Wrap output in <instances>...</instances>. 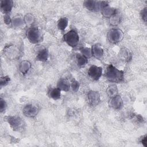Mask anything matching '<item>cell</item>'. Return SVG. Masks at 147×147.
Here are the masks:
<instances>
[{
    "label": "cell",
    "mask_w": 147,
    "mask_h": 147,
    "mask_svg": "<svg viewBox=\"0 0 147 147\" xmlns=\"http://www.w3.org/2000/svg\"><path fill=\"white\" fill-rule=\"evenodd\" d=\"M68 24V19L67 17H61L57 22V28L60 30H64Z\"/></svg>",
    "instance_id": "44dd1931"
},
{
    "label": "cell",
    "mask_w": 147,
    "mask_h": 147,
    "mask_svg": "<svg viewBox=\"0 0 147 147\" xmlns=\"http://www.w3.org/2000/svg\"><path fill=\"white\" fill-rule=\"evenodd\" d=\"M26 37L32 44H37L42 40V34L38 28L32 26L28 29L26 33Z\"/></svg>",
    "instance_id": "3957f363"
},
{
    "label": "cell",
    "mask_w": 147,
    "mask_h": 147,
    "mask_svg": "<svg viewBox=\"0 0 147 147\" xmlns=\"http://www.w3.org/2000/svg\"><path fill=\"white\" fill-rule=\"evenodd\" d=\"M49 56V52L48 49L43 48L38 51L37 54L36 59L37 61L41 62H45L48 60Z\"/></svg>",
    "instance_id": "9a60e30c"
},
{
    "label": "cell",
    "mask_w": 147,
    "mask_h": 147,
    "mask_svg": "<svg viewBox=\"0 0 147 147\" xmlns=\"http://www.w3.org/2000/svg\"><path fill=\"white\" fill-rule=\"evenodd\" d=\"M84 7L88 10L91 11H101L103 8L109 5L107 1H97L92 0H87L84 1Z\"/></svg>",
    "instance_id": "277c9868"
},
{
    "label": "cell",
    "mask_w": 147,
    "mask_h": 147,
    "mask_svg": "<svg viewBox=\"0 0 147 147\" xmlns=\"http://www.w3.org/2000/svg\"><path fill=\"white\" fill-rule=\"evenodd\" d=\"M30 68H31V64L28 60L22 61L20 63L19 65L20 71L24 75L26 74L29 71V69H30Z\"/></svg>",
    "instance_id": "ac0fdd59"
},
{
    "label": "cell",
    "mask_w": 147,
    "mask_h": 147,
    "mask_svg": "<svg viewBox=\"0 0 147 147\" xmlns=\"http://www.w3.org/2000/svg\"><path fill=\"white\" fill-rule=\"evenodd\" d=\"M102 71L103 69L102 67L92 65L88 70V75L92 80H98L101 77Z\"/></svg>",
    "instance_id": "52a82bcc"
},
{
    "label": "cell",
    "mask_w": 147,
    "mask_h": 147,
    "mask_svg": "<svg viewBox=\"0 0 147 147\" xmlns=\"http://www.w3.org/2000/svg\"><path fill=\"white\" fill-rule=\"evenodd\" d=\"M71 84L69 82L64 78H61L59 80L57 83V87L61 91H68L70 89Z\"/></svg>",
    "instance_id": "5bb4252c"
},
{
    "label": "cell",
    "mask_w": 147,
    "mask_h": 147,
    "mask_svg": "<svg viewBox=\"0 0 147 147\" xmlns=\"http://www.w3.org/2000/svg\"><path fill=\"white\" fill-rule=\"evenodd\" d=\"M7 107V103L6 101L3 99L2 98H1L0 99V110L1 112L2 113L3 111H5Z\"/></svg>",
    "instance_id": "4316f807"
},
{
    "label": "cell",
    "mask_w": 147,
    "mask_h": 147,
    "mask_svg": "<svg viewBox=\"0 0 147 147\" xmlns=\"http://www.w3.org/2000/svg\"><path fill=\"white\" fill-rule=\"evenodd\" d=\"M34 18L33 15H32V14H26V15L25 16L24 18V22L26 23V24H30L33 23V21H34Z\"/></svg>",
    "instance_id": "cb8c5ba5"
},
{
    "label": "cell",
    "mask_w": 147,
    "mask_h": 147,
    "mask_svg": "<svg viewBox=\"0 0 147 147\" xmlns=\"http://www.w3.org/2000/svg\"><path fill=\"white\" fill-rule=\"evenodd\" d=\"M118 90L115 84L109 85L106 90L107 94L110 98L118 95Z\"/></svg>",
    "instance_id": "d6986e66"
},
{
    "label": "cell",
    "mask_w": 147,
    "mask_h": 147,
    "mask_svg": "<svg viewBox=\"0 0 147 147\" xmlns=\"http://www.w3.org/2000/svg\"><path fill=\"white\" fill-rule=\"evenodd\" d=\"M4 53L9 59H15L19 56V49L15 45H9L5 48Z\"/></svg>",
    "instance_id": "9c48e42d"
},
{
    "label": "cell",
    "mask_w": 147,
    "mask_h": 147,
    "mask_svg": "<svg viewBox=\"0 0 147 147\" xmlns=\"http://www.w3.org/2000/svg\"><path fill=\"white\" fill-rule=\"evenodd\" d=\"M116 15L114 16L113 17H112L111 18V21H110V23L111 24H113V25H117L119 23L120 21H119V17L118 16H117Z\"/></svg>",
    "instance_id": "83f0119b"
},
{
    "label": "cell",
    "mask_w": 147,
    "mask_h": 147,
    "mask_svg": "<svg viewBox=\"0 0 147 147\" xmlns=\"http://www.w3.org/2000/svg\"><path fill=\"white\" fill-rule=\"evenodd\" d=\"M63 40L71 47H75L79 41L78 33L74 30H71L65 33L63 36Z\"/></svg>",
    "instance_id": "5b68a950"
},
{
    "label": "cell",
    "mask_w": 147,
    "mask_h": 147,
    "mask_svg": "<svg viewBox=\"0 0 147 147\" xmlns=\"http://www.w3.org/2000/svg\"><path fill=\"white\" fill-rule=\"evenodd\" d=\"M80 87V84L78 81L76 80H74L72 81V83L71 84V87L72 90V91L75 92H76L78 91Z\"/></svg>",
    "instance_id": "603a6c76"
},
{
    "label": "cell",
    "mask_w": 147,
    "mask_h": 147,
    "mask_svg": "<svg viewBox=\"0 0 147 147\" xmlns=\"http://www.w3.org/2000/svg\"><path fill=\"white\" fill-rule=\"evenodd\" d=\"M101 13L104 17L111 18L112 17L117 14V10L116 9L110 7L109 5H107L102 9Z\"/></svg>",
    "instance_id": "4fadbf2b"
},
{
    "label": "cell",
    "mask_w": 147,
    "mask_h": 147,
    "mask_svg": "<svg viewBox=\"0 0 147 147\" xmlns=\"http://www.w3.org/2000/svg\"><path fill=\"white\" fill-rule=\"evenodd\" d=\"M22 111L25 116L29 118H33L37 115L38 109L37 106L33 105L28 104L24 107Z\"/></svg>",
    "instance_id": "30bf717a"
},
{
    "label": "cell",
    "mask_w": 147,
    "mask_h": 147,
    "mask_svg": "<svg viewBox=\"0 0 147 147\" xmlns=\"http://www.w3.org/2000/svg\"><path fill=\"white\" fill-rule=\"evenodd\" d=\"M3 21H4L5 24H6V25L10 24L11 22V20L10 16L9 14H5V16L3 17Z\"/></svg>",
    "instance_id": "f546056e"
},
{
    "label": "cell",
    "mask_w": 147,
    "mask_h": 147,
    "mask_svg": "<svg viewBox=\"0 0 147 147\" xmlns=\"http://www.w3.org/2000/svg\"><path fill=\"white\" fill-rule=\"evenodd\" d=\"M107 37L109 41L112 44H117L123 37V32L119 29H111L109 30Z\"/></svg>",
    "instance_id": "8992f818"
},
{
    "label": "cell",
    "mask_w": 147,
    "mask_h": 147,
    "mask_svg": "<svg viewBox=\"0 0 147 147\" xmlns=\"http://www.w3.org/2000/svg\"><path fill=\"white\" fill-rule=\"evenodd\" d=\"M4 119L9 124L11 128L16 131H21L25 127V123L23 119L17 115H7Z\"/></svg>",
    "instance_id": "7a4b0ae2"
},
{
    "label": "cell",
    "mask_w": 147,
    "mask_h": 147,
    "mask_svg": "<svg viewBox=\"0 0 147 147\" xmlns=\"http://www.w3.org/2000/svg\"><path fill=\"white\" fill-rule=\"evenodd\" d=\"M48 95L54 100L59 99L61 98V90L57 87L51 88L48 91Z\"/></svg>",
    "instance_id": "e0dca14e"
},
{
    "label": "cell",
    "mask_w": 147,
    "mask_h": 147,
    "mask_svg": "<svg viewBox=\"0 0 147 147\" xmlns=\"http://www.w3.org/2000/svg\"><path fill=\"white\" fill-rule=\"evenodd\" d=\"M10 80V79L8 76H5L1 77V80H0L1 87L6 86L9 83Z\"/></svg>",
    "instance_id": "d4e9b609"
},
{
    "label": "cell",
    "mask_w": 147,
    "mask_h": 147,
    "mask_svg": "<svg viewBox=\"0 0 147 147\" xmlns=\"http://www.w3.org/2000/svg\"><path fill=\"white\" fill-rule=\"evenodd\" d=\"M91 49L92 56H94L96 58H99L102 57L103 55L104 51L103 48L96 44L93 45L91 47Z\"/></svg>",
    "instance_id": "2e32d148"
},
{
    "label": "cell",
    "mask_w": 147,
    "mask_h": 147,
    "mask_svg": "<svg viewBox=\"0 0 147 147\" xmlns=\"http://www.w3.org/2000/svg\"><path fill=\"white\" fill-rule=\"evenodd\" d=\"M147 140H146V135H144V136L142 137L141 138V142L142 143V144L146 147L147 146Z\"/></svg>",
    "instance_id": "4dcf8cb0"
},
{
    "label": "cell",
    "mask_w": 147,
    "mask_h": 147,
    "mask_svg": "<svg viewBox=\"0 0 147 147\" xmlns=\"http://www.w3.org/2000/svg\"><path fill=\"white\" fill-rule=\"evenodd\" d=\"M87 99L89 104L92 106H97L101 101L98 91L91 90L87 94Z\"/></svg>",
    "instance_id": "ba28073f"
},
{
    "label": "cell",
    "mask_w": 147,
    "mask_h": 147,
    "mask_svg": "<svg viewBox=\"0 0 147 147\" xmlns=\"http://www.w3.org/2000/svg\"><path fill=\"white\" fill-rule=\"evenodd\" d=\"M140 15H141V17L142 19V20L144 21L145 23L146 22V20H147V7H145L144 8L141 13H140Z\"/></svg>",
    "instance_id": "484cf974"
},
{
    "label": "cell",
    "mask_w": 147,
    "mask_h": 147,
    "mask_svg": "<svg viewBox=\"0 0 147 147\" xmlns=\"http://www.w3.org/2000/svg\"><path fill=\"white\" fill-rule=\"evenodd\" d=\"M13 6L14 3L11 0H2L1 1V11L5 14H8L11 11Z\"/></svg>",
    "instance_id": "7c38bea8"
},
{
    "label": "cell",
    "mask_w": 147,
    "mask_h": 147,
    "mask_svg": "<svg viewBox=\"0 0 147 147\" xmlns=\"http://www.w3.org/2000/svg\"><path fill=\"white\" fill-rule=\"evenodd\" d=\"M106 79L112 83H121L124 80V72L119 70L112 64L107 66L105 71Z\"/></svg>",
    "instance_id": "6da1fadb"
},
{
    "label": "cell",
    "mask_w": 147,
    "mask_h": 147,
    "mask_svg": "<svg viewBox=\"0 0 147 147\" xmlns=\"http://www.w3.org/2000/svg\"><path fill=\"white\" fill-rule=\"evenodd\" d=\"M80 52L82 55H83L84 57H86L87 59L90 58L92 56L91 49L90 48H87V47L82 48V49H80Z\"/></svg>",
    "instance_id": "7402d4cb"
},
{
    "label": "cell",
    "mask_w": 147,
    "mask_h": 147,
    "mask_svg": "<svg viewBox=\"0 0 147 147\" xmlns=\"http://www.w3.org/2000/svg\"><path fill=\"white\" fill-rule=\"evenodd\" d=\"M76 63L79 67H83L88 62V59L82 55L81 53H77L76 55Z\"/></svg>",
    "instance_id": "ffe728a7"
},
{
    "label": "cell",
    "mask_w": 147,
    "mask_h": 147,
    "mask_svg": "<svg viewBox=\"0 0 147 147\" xmlns=\"http://www.w3.org/2000/svg\"><path fill=\"white\" fill-rule=\"evenodd\" d=\"M23 23V20L20 18H15L13 20V25L18 27L20 26Z\"/></svg>",
    "instance_id": "f1b7e54d"
},
{
    "label": "cell",
    "mask_w": 147,
    "mask_h": 147,
    "mask_svg": "<svg viewBox=\"0 0 147 147\" xmlns=\"http://www.w3.org/2000/svg\"><path fill=\"white\" fill-rule=\"evenodd\" d=\"M123 100L120 95H117L110 98L109 101V106L115 110H119L123 106Z\"/></svg>",
    "instance_id": "8fae6325"
}]
</instances>
